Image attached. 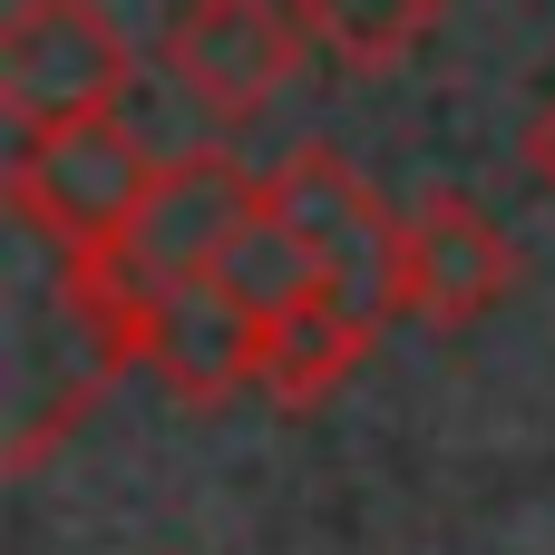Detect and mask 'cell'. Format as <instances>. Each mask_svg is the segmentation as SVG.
Listing matches in <instances>:
<instances>
[{
	"instance_id": "obj_1",
	"label": "cell",
	"mask_w": 555,
	"mask_h": 555,
	"mask_svg": "<svg viewBox=\"0 0 555 555\" xmlns=\"http://www.w3.org/2000/svg\"><path fill=\"white\" fill-rule=\"evenodd\" d=\"M146 185H156V156L117 117H68V127H39V137L10 146V215L59 263L117 254L137 205H146Z\"/></svg>"
},
{
	"instance_id": "obj_2",
	"label": "cell",
	"mask_w": 555,
	"mask_h": 555,
	"mask_svg": "<svg viewBox=\"0 0 555 555\" xmlns=\"http://www.w3.org/2000/svg\"><path fill=\"white\" fill-rule=\"evenodd\" d=\"M263 205H273L283 234L312 254L322 293H332L351 322L390 332V312H400V215L380 205V185H371L351 156H332V146H293V156L263 176Z\"/></svg>"
},
{
	"instance_id": "obj_3",
	"label": "cell",
	"mask_w": 555,
	"mask_h": 555,
	"mask_svg": "<svg viewBox=\"0 0 555 555\" xmlns=\"http://www.w3.org/2000/svg\"><path fill=\"white\" fill-rule=\"evenodd\" d=\"M137 78V49L107 0H10L0 20V117L20 137L68 117H117Z\"/></svg>"
},
{
	"instance_id": "obj_4",
	"label": "cell",
	"mask_w": 555,
	"mask_h": 555,
	"mask_svg": "<svg viewBox=\"0 0 555 555\" xmlns=\"http://www.w3.org/2000/svg\"><path fill=\"white\" fill-rule=\"evenodd\" d=\"M254 215H263V176H244L224 146H185V156L156 166L146 205H137V224H127V244H117V263L166 302V293H185V283H215L224 244H234Z\"/></svg>"
},
{
	"instance_id": "obj_5",
	"label": "cell",
	"mask_w": 555,
	"mask_h": 555,
	"mask_svg": "<svg viewBox=\"0 0 555 555\" xmlns=\"http://www.w3.org/2000/svg\"><path fill=\"white\" fill-rule=\"evenodd\" d=\"M293 59H302L293 0H185L166 20V68L215 127H244L293 78Z\"/></svg>"
},
{
	"instance_id": "obj_6",
	"label": "cell",
	"mask_w": 555,
	"mask_h": 555,
	"mask_svg": "<svg viewBox=\"0 0 555 555\" xmlns=\"http://www.w3.org/2000/svg\"><path fill=\"white\" fill-rule=\"evenodd\" d=\"M517 293V244L468 195H420L400 215V312L429 332H468Z\"/></svg>"
},
{
	"instance_id": "obj_7",
	"label": "cell",
	"mask_w": 555,
	"mask_h": 555,
	"mask_svg": "<svg viewBox=\"0 0 555 555\" xmlns=\"http://www.w3.org/2000/svg\"><path fill=\"white\" fill-rule=\"evenodd\" d=\"M146 361H156V380H166L185 410H224V400L254 390V371H263V322H254L224 283H185V293L156 302Z\"/></svg>"
},
{
	"instance_id": "obj_8",
	"label": "cell",
	"mask_w": 555,
	"mask_h": 555,
	"mask_svg": "<svg viewBox=\"0 0 555 555\" xmlns=\"http://www.w3.org/2000/svg\"><path fill=\"white\" fill-rule=\"evenodd\" d=\"M371 341H380V332H371V322H351V312L322 293V302H302L293 322H273V332H263V371H254V390H263L273 410H322V400L361 371V351H371Z\"/></svg>"
},
{
	"instance_id": "obj_9",
	"label": "cell",
	"mask_w": 555,
	"mask_h": 555,
	"mask_svg": "<svg viewBox=\"0 0 555 555\" xmlns=\"http://www.w3.org/2000/svg\"><path fill=\"white\" fill-rule=\"evenodd\" d=\"M215 283H224V293H234V302H244L263 332H273V322H293L302 302H322V273H312V254L283 234V215H273V205H263V215H254V224L224 244Z\"/></svg>"
},
{
	"instance_id": "obj_10",
	"label": "cell",
	"mask_w": 555,
	"mask_h": 555,
	"mask_svg": "<svg viewBox=\"0 0 555 555\" xmlns=\"http://www.w3.org/2000/svg\"><path fill=\"white\" fill-rule=\"evenodd\" d=\"M293 20H302V39L312 49H332L341 68H400L420 39H429V20H439V0H293Z\"/></svg>"
},
{
	"instance_id": "obj_11",
	"label": "cell",
	"mask_w": 555,
	"mask_h": 555,
	"mask_svg": "<svg viewBox=\"0 0 555 555\" xmlns=\"http://www.w3.org/2000/svg\"><path fill=\"white\" fill-rule=\"evenodd\" d=\"M527 166H537V185L555 195V98H546V117L527 127Z\"/></svg>"
}]
</instances>
